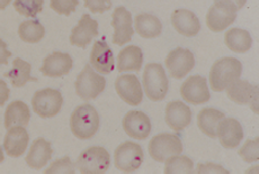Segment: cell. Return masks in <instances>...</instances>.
I'll use <instances>...</instances> for the list:
<instances>
[{
	"mask_svg": "<svg viewBox=\"0 0 259 174\" xmlns=\"http://www.w3.org/2000/svg\"><path fill=\"white\" fill-rule=\"evenodd\" d=\"M242 73V63L235 57H223L213 64L210 72L211 87L215 92L224 91Z\"/></svg>",
	"mask_w": 259,
	"mask_h": 174,
	"instance_id": "1",
	"label": "cell"
},
{
	"mask_svg": "<svg viewBox=\"0 0 259 174\" xmlns=\"http://www.w3.org/2000/svg\"><path fill=\"white\" fill-rule=\"evenodd\" d=\"M72 67V57L68 53L54 52L44 59L39 70L46 77L60 78L70 72Z\"/></svg>",
	"mask_w": 259,
	"mask_h": 174,
	"instance_id": "17",
	"label": "cell"
},
{
	"mask_svg": "<svg viewBox=\"0 0 259 174\" xmlns=\"http://www.w3.org/2000/svg\"><path fill=\"white\" fill-rule=\"evenodd\" d=\"M143 158L142 147L133 142L121 144L114 154V162H115L116 168L124 173L137 171L141 166Z\"/></svg>",
	"mask_w": 259,
	"mask_h": 174,
	"instance_id": "8",
	"label": "cell"
},
{
	"mask_svg": "<svg viewBox=\"0 0 259 174\" xmlns=\"http://www.w3.org/2000/svg\"><path fill=\"white\" fill-rule=\"evenodd\" d=\"M96 36H98V23L88 14H84L77 26L72 29L70 43L71 45L86 48L92 39Z\"/></svg>",
	"mask_w": 259,
	"mask_h": 174,
	"instance_id": "19",
	"label": "cell"
},
{
	"mask_svg": "<svg viewBox=\"0 0 259 174\" xmlns=\"http://www.w3.org/2000/svg\"><path fill=\"white\" fill-rule=\"evenodd\" d=\"M136 32L143 38H156L162 33L160 19L151 14H141L136 17Z\"/></svg>",
	"mask_w": 259,
	"mask_h": 174,
	"instance_id": "28",
	"label": "cell"
},
{
	"mask_svg": "<svg viewBox=\"0 0 259 174\" xmlns=\"http://www.w3.org/2000/svg\"><path fill=\"white\" fill-rule=\"evenodd\" d=\"M166 122L175 132L183 131L192 122L191 109L182 101L169 102L166 108Z\"/></svg>",
	"mask_w": 259,
	"mask_h": 174,
	"instance_id": "22",
	"label": "cell"
},
{
	"mask_svg": "<svg viewBox=\"0 0 259 174\" xmlns=\"http://www.w3.org/2000/svg\"><path fill=\"white\" fill-rule=\"evenodd\" d=\"M214 3H228L235 6L237 8V11H240V9L245 6L247 0H214Z\"/></svg>",
	"mask_w": 259,
	"mask_h": 174,
	"instance_id": "40",
	"label": "cell"
},
{
	"mask_svg": "<svg viewBox=\"0 0 259 174\" xmlns=\"http://www.w3.org/2000/svg\"><path fill=\"white\" fill-rule=\"evenodd\" d=\"M12 56V53L7 49V44L0 39V66L8 64V59Z\"/></svg>",
	"mask_w": 259,
	"mask_h": 174,
	"instance_id": "38",
	"label": "cell"
},
{
	"mask_svg": "<svg viewBox=\"0 0 259 174\" xmlns=\"http://www.w3.org/2000/svg\"><path fill=\"white\" fill-rule=\"evenodd\" d=\"M142 63V49L136 45L123 48L117 56V70L119 72L140 71Z\"/></svg>",
	"mask_w": 259,
	"mask_h": 174,
	"instance_id": "25",
	"label": "cell"
},
{
	"mask_svg": "<svg viewBox=\"0 0 259 174\" xmlns=\"http://www.w3.org/2000/svg\"><path fill=\"white\" fill-rule=\"evenodd\" d=\"M46 174H57V173H68L73 174L74 173V166L70 160V157H63L60 160L54 162L51 166H50L47 171H44Z\"/></svg>",
	"mask_w": 259,
	"mask_h": 174,
	"instance_id": "35",
	"label": "cell"
},
{
	"mask_svg": "<svg viewBox=\"0 0 259 174\" xmlns=\"http://www.w3.org/2000/svg\"><path fill=\"white\" fill-rule=\"evenodd\" d=\"M144 92L151 101H161L166 98L169 81L165 69L160 63H149L143 73Z\"/></svg>",
	"mask_w": 259,
	"mask_h": 174,
	"instance_id": "2",
	"label": "cell"
},
{
	"mask_svg": "<svg viewBox=\"0 0 259 174\" xmlns=\"http://www.w3.org/2000/svg\"><path fill=\"white\" fill-rule=\"evenodd\" d=\"M227 96L238 104H249L251 110L258 112V86L247 80H240L230 84L227 89Z\"/></svg>",
	"mask_w": 259,
	"mask_h": 174,
	"instance_id": "10",
	"label": "cell"
},
{
	"mask_svg": "<svg viewBox=\"0 0 259 174\" xmlns=\"http://www.w3.org/2000/svg\"><path fill=\"white\" fill-rule=\"evenodd\" d=\"M12 0H0V11H4L9 4H11Z\"/></svg>",
	"mask_w": 259,
	"mask_h": 174,
	"instance_id": "41",
	"label": "cell"
},
{
	"mask_svg": "<svg viewBox=\"0 0 259 174\" xmlns=\"http://www.w3.org/2000/svg\"><path fill=\"white\" fill-rule=\"evenodd\" d=\"M78 5L79 0H50V6L53 11L64 16H69L76 11Z\"/></svg>",
	"mask_w": 259,
	"mask_h": 174,
	"instance_id": "34",
	"label": "cell"
},
{
	"mask_svg": "<svg viewBox=\"0 0 259 174\" xmlns=\"http://www.w3.org/2000/svg\"><path fill=\"white\" fill-rule=\"evenodd\" d=\"M2 162H4V153H3L2 147H0V163Z\"/></svg>",
	"mask_w": 259,
	"mask_h": 174,
	"instance_id": "42",
	"label": "cell"
},
{
	"mask_svg": "<svg viewBox=\"0 0 259 174\" xmlns=\"http://www.w3.org/2000/svg\"><path fill=\"white\" fill-rule=\"evenodd\" d=\"M123 128L130 137L143 141L150 135L151 122L144 112L131 110L123 118Z\"/></svg>",
	"mask_w": 259,
	"mask_h": 174,
	"instance_id": "15",
	"label": "cell"
},
{
	"mask_svg": "<svg viewBox=\"0 0 259 174\" xmlns=\"http://www.w3.org/2000/svg\"><path fill=\"white\" fill-rule=\"evenodd\" d=\"M84 7L94 14H103L112 7L111 0H83Z\"/></svg>",
	"mask_w": 259,
	"mask_h": 174,
	"instance_id": "36",
	"label": "cell"
},
{
	"mask_svg": "<svg viewBox=\"0 0 259 174\" xmlns=\"http://www.w3.org/2000/svg\"><path fill=\"white\" fill-rule=\"evenodd\" d=\"M29 142L28 133L23 126H13L7 129L4 138V148L8 156L19 157L26 152Z\"/></svg>",
	"mask_w": 259,
	"mask_h": 174,
	"instance_id": "18",
	"label": "cell"
},
{
	"mask_svg": "<svg viewBox=\"0 0 259 174\" xmlns=\"http://www.w3.org/2000/svg\"><path fill=\"white\" fill-rule=\"evenodd\" d=\"M43 0H14V7L25 17L35 18L43 11Z\"/></svg>",
	"mask_w": 259,
	"mask_h": 174,
	"instance_id": "32",
	"label": "cell"
},
{
	"mask_svg": "<svg viewBox=\"0 0 259 174\" xmlns=\"http://www.w3.org/2000/svg\"><path fill=\"white\" fill-rule=\"evenodd\" d=\"M92 67L103 74H109L115 69V61L111 47L105 41H96L91 54Z\"/></svg>",
	"mask_w": 259,
	"mask_h": 174,
	"instance_id": "21",
	"label": "cell"
},
{
	"mask_svg": "<svg viewBox=\"0 0 259 174\" xmlns=\"http://www.w3.org/2000/svg\"><path fill=\"white\" fill-rule=\"evenodd\" d=\"M181 96L186 102L203 104L211 99L207 80L201 76H192L184 81L181 87Z\"/></svg>",
	"mask_w": 259,
	"mask_h": 174,
	"instance_id": "11",
	"label": "cell"
},
{
	"mask_svg": "<svg viewBox=\"0 0 259 174\" xmlns=\"http://www.w3.org/2000/svg\"><path fill=\"white\" fill-rule=\"evenodd\" d=\"M70 128L79 139H89L99 128V115L91 104H82L73 111L70 118Z\"/></svg>",
	"mask_w": 259,
	"mask_h": 174,
	"instance_id": "3",
	"label": "cell"
},
{
	"mask_svg": "<svg viewBox=\"0 0 259 174\" xmlns=\"http://www.w3.org/2000/svg\"><path fill=\"white\" fill-rule=\"evenodd\" d=\"M149 154L156 162H166L168 158L179 155L183 152V143L178 135L159 134L151 138L149 143Z\"/></svg>",
	"mask_w": 259,
	"mask_h": 174,
	"instance_id": "5",
	"label": "cell"
},
{
	"mask_svg": "<svg viewBox=\"0 0 259 174\" xmlns=\"http://www.w3.org/2000/svg\"><path fill=\"white\" fill-rule=\"evenodd\" d=\"M63 104L62 94L51 88L36 91L32 99V106L36 115L42 118H52L60 112Z\"/></svg>",
	"mask_w": 259,
	"mask_h": 174,
	"instance_id": "7",
	"label": "cell"
},
{
	"mask_svg": "<svg viewBox=\"0 0 259 174\" xmlns=\"http://www.w3.org/2000/svg\"><path fill=\"white\" fill-rule=\"evenodd\" d=\"M221 145L227 150H232L239 146L243 139V128L235 118L224 117L219 124L218 135Z\"/></svg>",
	"mask_w": 259,
	"mask_h": 174,
	"instance_id": "16",
	"label": "cell"
},
{
	"mask_svg": "<svg viewBox=\"0 0 259 174\" xmlns=\"http://www.w3.org/2000/svg\"><path fill=\"white\" fill-rule=\"evenodd\" d=\"M111 165V156L104 147L93 146L84 150L78 157L77 166L82 174L106 173Z\"/></svg>",
	"mask_w": 259,
	"mask_h": 174,
	"instance_id": "6",
	"label": "cell"
},
{
	"mask_svg": "<svg viewBox=\"0 0 259 174\" xmlns=\"http://www.w3.org/2000/svg\"><path fill=\"white\" fill-rule=\"evenodd\" d=\"M224 43L232 52L246 53L252 46V37L245 29L231 28L226 33Z\"/></svg>",
	"mask_w": 259,
	"mask_h": 174,
	"instance_id": "27",
	"label": "cell"
},
{
	"mask_svg": "<svg viewBox=\"0 0 259 174\" xmlns=\"http://www.w3.org/2000/svg\"><path fill=\"white\" fill-rule=\"evenodd\" d=\"M76 92L82 100L96 99L106 87L105 78L95 72L91 64H86L82 71L78 74L76 83Z\"/></svg>",
	"mask_w": 259,
	"mask_h": 174,
	"instance_id": "4",
	"label": "cell"
},
{
	"mask_svg": "<svg viewBox=\"0 0 259 174\" xmlns=\"http://www.w3.org/2000/svg\"><path fill=\"white\" fill-rule=\"evenodd\" d=\"M259 139L256 137L255 139H249L246 142L245 145H243L240 151H239V155L242 158L243 161L247 163H252L257 162L259 158Z\"/></svg>",
	"mask_w": 259,
	"mask_h": 174,
	"instance_id": "33",
	"label": "cell"
},
{
	"mask_svg": "<svg viewBox=\"0 0 259 174\" xmlns=\"http://www.w3.org/2000/svg\"><path fill=\"white\" fill-rule=\"evenodd\" d=\"M166 66L172 78L182 79L189 71H192V69L195 66V59L189 49L177 47L168 54Z\"/></svg>",
	"mask_w": 259,
	"mask_h": 174,
	"instance_id": "14",
	"label": "cell"
},
{
	"mask_svg": "<svg viewBox=\"0 0 259 174\" xmlns=\"http://www.w3.org/2000/svg\"><path fill=\"white\" fill-rule=\"evenodd\" d=\"M196 173H222V174H228L229 172L223 168L221 165H217L214 163H204V164H198Z\"/></svg>",
	"mask_w": 259,
	"mask_h": 174,
	"instance_id": "37",
	"label": "cell"
},
{
	"mask_svg": "<svg viewBox=\"0 0 259 174\" xmlns=\"http://www.w3.org/2000/svg\"><path fill=\"white\" fill-rule=\"evenodd\" d=\"M116 92L124 102L130 106H138L142 102L143 90L140 81L134 74H123L115 81Z\"/></svg>",
	"mask_w": 259,
	"mask_h": 174,
	"instance_id": "13",
	"label": "cell"
},
{
	"mask_svg": "<svg viewBox=\"0 0 259 174\" xmlns=\"http://www.w3.org/2000/svg\"><path fill=\"white\" fill-rule=\"evenodd\" d=\"M194 170V163L191 158L184 155H175L166 161V174H191Z\"/></svg>",
	"mask_w": 259,
	"mask_h": 174,
	"instance_id": "31",
	"label": "cell"
},
{
	"mask_svg": "<svg viewBox=\"0 0 259 174\" xmlns=\"http://www.w3.org/2000/svg\"><path fill=\"white\" fill-rule=\"evenodd\" d=\"M226 117L223 112L214 108H204L198 112L197 125L202 133L208 137L215 138L218 135L219 124Z\"/></svg>",
	"mask_w": 259,
	"mask_h": 174,
	"instance_id": "26",
	"label": "cell"
},
{
	"mask_svg": "<svg viewBox=\"0 0 259 174\" xmlns=\"http://www.w3.org/2000/svg\"><path fill=\"white\" fill-rule=\"evenodd\" d=\"M237 8L228 3H215L210 8L206 16L207 27L212 32H222L237 18Z\"/></svg>",
	"mask_w": 259,
	"mask_h": 174,
	"instance_id": "9",
	"label": "cell"
},
{
	"mask_svg": "<svg viewBox=\"0 0 259 174\" xmlns=\"http://www.w3.org/2000/svg\"><path fill=\"white\" fill-rule=\"evenodd\" d=\"M171 24L179 34L186 37L196 36L201 31L200 19L188 9H176L171 15Z\"/></svg>",
	"mask_w": 259,
	"mask_h": 174,
	"instance_id": "20",
	"label": "cell"
},
{
	"mask_svg": "<svg viewBox=\"0 0 259 174\" xmlns=\"http://www.w3.org/2000/svg\"><path fill=\"white\" fill-rule=\"evenodd\" d=\"M31 119V111L28 106L23 101H13L9 103L5 111V128L13 126H27Z\"/></svg>",
	"mask_w": 259,
	"mask_h": 174,
	"instance_id": "24",
	"label": "cell"
},
{
	"mask_svg": "<svg viewBox=\"0 0 259 174\" xmlns=\"http://www.w3.org/2000/svg\"><path fill=\"white\" fill-rule=\"evenodd\" d=\"M53 150L51 144L44 138H37L33 142L31 150L26 156L27 165L33 170H41L51 160Z\"/></svg>",
	"mask_w": 259,
	"mask_h": 174,
	"instance_id": "23",
	"label": "cell"
},
{
	"mask_svg": "<svg viewBox=\"0 0 259 174\" xmlns=\"http://www.w3.org/2000/svg\"><path fill=\"white\" fill-rule=\"evenodd\" d=\"M32 67L28 62L22 59H15L13 61V67L8 72L5 73V77L11 79L12 84L16 88H22L28 81H37L36 78L31 76Z\"/></svg>",
	"mask_w": 259,
	"mask_h": 174,
	"instance_id": "29",
	"label": "cell"
},
{
	"mask_svg": "<svg viewBox=\"0 0 259 174\" xmlns=\"http://www.w3.org/2000/svg\"><path fill=\"white\" fill-rule=\"evenodd\" d=\"M9 94H11V91H9L6 82L0 79V107L4 106V103L8 100Z\"/></svg>",
	"mask_w": 259,
	"mask_h": 174,
	"instance_id": "39",
	"label": "cell"
},
{
	"mask_svg": "<svg viewBox=\"0 0 259 174\" xmlns=\"http://www.w3.org/2000/svg\"><path fill=\"white\" fill-rule=\"evenodd\" d=\"M18 35L22 41L29 44L38 43L46 35V29H44L43 25L31 19V21L23 22L18 27Z\"/></svg>",
	"mask_w": 259,
	"mask_h": 174,
	"instance_id": "30",
	"label": "cell"
},
{
	"mask_svg": "<svg viewBox=\"0 0 259 174\" xmlns=\"http://www.w3.org/2000/svg\"><path fill=\"white\" fill-rule=\"evenodd\" d=\"M112 26L114 28L113 43L116 45H125L132 39L134 29L132 27V16L125 7L119 6L112 15Z\"/></svg>",
	"mask_w": 259,
	"mask_h": 174,
	"instance_id": "12",
	"label": "cell"
}]
</instances>
